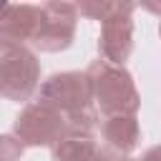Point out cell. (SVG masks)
Returning a JSON list of instances; mask_svg holds the SVG:
<instances>
[{"label":"cell","mask_w":161,"mask_h":161,"mask_svg":"<svg viewBox=\"0 0 161 161\" xmlns=\"http://www.w3.org/2000/svg\"><path fill=\"white\" fill-rule=\"evenodd\" d=\"M86 73L93 86V101L101 106L103 116H136L141 106L138 91L123 65H111L98 58L86 68Z\"/></svg>","instance_id":"obj_1"},{"label":"cell","mask_w":161,"mask_h":161,"mask_svg":"<svg viewBox=\"0 0 161 161\" xmlns=\"http://www.w3.org/2000/svg\"><path fill=\"white\" fill-rule=\"evenodd\" d=\"M40 63L25 43L0 38V96L15 103H28L38 88Z\"/></svg>","instance_id":"obj_2"},{"label":"cell","mask_w":161,"mask_h":161,"mask_svg":"<svg viewBox=\"0 0 161 161\" xmlns=\"http://www.w3.org/2000/svg\"><path fill=\"white\" fill-rule=\"evenodd\" d=\"M65 113H60L53 103L38 98L28 101L25 108L13 121V136L23 146H55L65 133Z\"/></svg>","instance_id":"obj_3"},{"label":"cell","mask_w":161,"mask_h":161,"mask_svg":"<svg viewBox=\"0 0 161 161\" xmlns=\"http://www.w3.org/2000/svg\"><path fill=\"white\" fill-rule=\"evenodd\" d=\"M78 20V5L70 3H43L40 5V25L33 35V45L43 53L65 50L73 43Z\"/></svg>","instance_id":"obj_4"},{"label":"cell","mask_w":161,"mask_h":161,"mask_svg":"<svg viewBox=\"0 0 161 161\" xmlns=\"http://www.w3.org/2000/svg\"><path fill=\"white\" fill-rule=\"evenodd\" d=\"M133 3H116L111 15L101 20V38H98V53L101 60L111 65H123L133 50Z\"/></svg>","instance_id":"obj_5"},{"label":"cell","mask_w":161,"mask_h":161,"mask_svg":"<svg viewBox=\"0 0 161 161\" xmlns=\"http://www.w3.org/2000/svg\"><path fill=\"white\" fill-rule=\"evenodd\" d=\"M40 98L53 103L60 113H78L91 108L93 103V86L88 73L68 70V73H55L40 86Z\"/></svg>","instance_id":"obj_6"},{"label":"cell","mask_w":161,"mask_h":161,"mask_svg":"<svg viewBox=\"0 0 161 161\" xmlns=\"http://www.w3.org/2000/svg\"><path fill=\"white\" fill-rule=\"evenodd\" d=\"M40 25V5H5L0 15V38L15 43H30Z\"/></svg>","instance_id":"obj_7"},{"label":"cell","mask_w":161,"mask_h":161,"mask_svg":"<svg viewBox=\"0 0 161 161\" xmlns=\"http://www.w3.org/2000/svg\"><path fill=\"white\" fill-rule=\"evenodd\" d=\"M98 133L103 146L121 156L131 153L141 141V128L136 116H106L98 126Z\"/></svg>","instance_id":"obj_8"},{"label":"cell","mask_w":161,"mask_h":161,"mask_svg":"<svg viewBox=\"0 0 161 161\" xmlns=\"http://www.w3.org/2000/svg\"><path fill=\"white\" fill-rule=\"evenodd\" d=\"M101 148L98 131L65 128L60 141L53 146V161H98Z\"/></svg>","instance_id":"obj_9"},{"label":"cell","mask_w":161,"mask_h":161,"mask_svg":"<svg viewBox=\"0 0 161 161\" xmlns=\"http://www.w3.org/2000/svg\"><path fill=\"white\" fill-rule=\"evenodd\" d=\"M23 148L25 146L18 141V136H13V133L0 136V161H20Z\"/></svg>","instance_id":"obj_10"},{"label":"cell","mask_w":161,"mask_h":161,"mask_svg":"<svg viewBox=\"0 0 161 161\" xmlns=\"http://www.w3.org/2000/svg\"><path fill=\"white\" fill-rule=\"evenodd\" d=\"M141 161H161V143H158V146H151V148L143 153Z\"/></svg>","instance_id":"obj_11"},{"label":"cell","mask_w":161,"mask_h":161,"mask_svg":"<svg viewBox=\"0 0 161 161\" xmlns=\"http://www.w3.org/2000/svg\"><path fill=\"white\" fill-rule=\"evenodd\" d=\"M5 5H8V3H0V15H3V10H5Z\"/></svg>","instance_id":"obj_12"},{"label":"cell","mask_w":161,"mask_h":161,"mask_svg":"<svg viewBox=\"0 0 161 161\" xmlns=\"http://www.w3.org/2000/svg\"><path fill=\"white\" fill-rule=\"evenodd\" d=\"M158 35H161V25H158Z\"/></svg>","instance_id":"obj_13"}]
</instances>
